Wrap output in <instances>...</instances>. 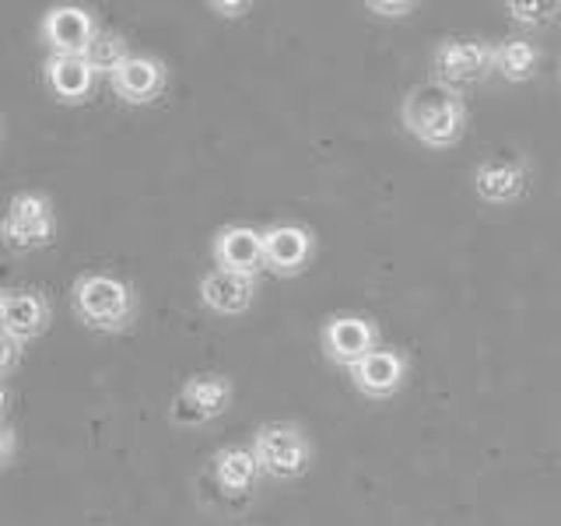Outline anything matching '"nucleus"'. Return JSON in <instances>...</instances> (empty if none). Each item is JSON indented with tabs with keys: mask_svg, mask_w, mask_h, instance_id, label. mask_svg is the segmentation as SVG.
Segmentation results:
<instances>
[{
	"mask_svg": "<svg viewBox=\"0 0 561 526\" xmlns=\"http://www.w3.org/2000/svg\"><path fill=\"white\" fill-rule=\"evenodd\" d=\"M467 99L463 92H453V88L432 81L414 84L400 102V123L417 145H425L428 151H446L456 148L467 134Z\"/></svg>",
	"mask_w": 561,
	"mask_h": 526,
	"instance_id": "nucleus-1",
	"label": "nucleus"
},
{
	"mask_svg": "<svg viewBox=\"0 0 561 526\" xmlns=\"http://www.w3.org/2000/svg\"><path fill=\"white\" fill-rule=\"evenodd\" d=\"M70 306H75L78 320L99 333H123L130 330L137 316V295L123 277L105 271L78 274L70 285Z\"/></svg>",
	"mask_w": 561,
	"mask_h": 526,
	"instance_id": "nucleus-2",
	"label": "nucleus"
},
{
	"mask_svg": "<svg viewBox=\"0 0 561 526\" xmlns=\"http://www.w3.org/2000/svg\"><path fill=\"white\" fill-rule=\"evenodd\" d=\"M250 449L260 464V473H267L274 481L302 478L312 464V443L295 421H267V425H260L253 432Z\"/></svg>",
	"mask_w": 561,
	"mask_h": 526,
	"instance_id": "nucleus-3",
	"label": "nucleus"
},
{
	"mask_svg": "<svg viewBox=\"0 0 561 526\" xmlns=\"http://www.w3.org/2000/svg\"><path fill=\"white\" fill-rule=\"evenodd\" d=\"M0 236L18 253L46 250L57 239V210H53V201L35 190L14 193L8 204V218L0 225Z\"/></svg>",
	"mask_w": 561,
	"mask_h": 526,
	"instance_id": "nucleus-4",
	"label": "nucleus"
},
{
	"mask_svg": "<svg viewBox=\"0 0 561 526\" xmlns=\"http://www.w3.org/2000/svg\"><path fill=\"white\" fill-rule=\"evenodd\" d=\"M491 57H495V43L449 35V39H443L432 53L435 81L453 88V92H463L470 84H481L491 70H495L491 67Z\"/></svg>",
	"mask_w": 561,
	"mask_h": 526,
	"instance_id": "nucleus-5",
	"label": "nucleus"
},
{
	"mask_svg": "<svg viewBox=\"0 0 561 526\" xmlns=\"http://www.w3.org/2000/svg\"><path fill=\"white\" fill-rule=\"evenodd\" d=\"M232 397H236V386L228 376L197 373V376H190L180 386V393H175L172 421H175V425H186V428L207 425V421L221 418L228 408H232Z\"/></svg>",
	"mask_w": 561,
	"mask_h": 526,
	"instance_id": "nucleus-6",
	"label": "nucleus"
},
{
	"mask_svg": "<svg viewBox=\"0 0 561 526\" xmlns=\"http://www.w3.org/2000/svg\"><path fill=\"white\" fill-rule=\"evenodd\" d=\"M320 344H323V355L333 365H341L351 373L365 355H373L379 347V327L362 312H337L323 323Z\"/></svg>",
	"mask_w": 561,
	"mask_h": 526,
	"instance_id": "nucleus-7",
	"label": "nucleus"
},
{
	"mask_svg": "<svg viewBox=\"0 0 561 526\" xmlns=\"http://www.w3.org/2000/svg\"><path fill=\"white\" fill-rule=\"evenodd\" d=\"M526 190H530V162H526L523 155L502 151V155L484 158V162L473 169V193L491 207L516 204Z\"/></svg>",
	"mask_w": 561,
	"mask_h": 526,
	"instance_id": "nucleus-8",
	"label": "nucleus"
},
{
	"mask_svg": "<svg viewBox=\"0 0 561 526\" xmlns=\"http://www.w3.org/2000/svg\"><path fill=\"white\" fill-rule=\"evenodd\" d=\"M316 253V236L306 225L295 221H277L263 228V271L277 277H298Z\"/></svg>",
	"mask_w": 561,
	"mask_h": 526,
	"instance_id": "nucleus-9",
	"label": "nucleus"
},
{
	"mask_svg": "<svg viewBox=\"0 0 561 526\" xmlns=\"http://www.w3.org/2000/svg\"><path fill=\"white\" fill-rule=\"evenodd\" d=\"M39 35L53 53H60V57H84V49L92 46V39L99 35V22L88 8L60 4L43 14Z\"/></svg>",
	"mask_w": 561,
	"mask_h": 526,
	"instance_id": "nucleus-10",
	"label": "nucleus"
},
{
	"mask_svg": "<svg viewBox=\"0 0 561 526\" xmlns=\"http://www.w3.org/2000/svg\"><path fill=\"white\" fill-rule=\"evenodd\" d=\"M411 358L397 347H376L373 355H365L351 368V382L368 400H390L400 393V386L408 382Z\"/></svg>",
	"mask_w": 561,
	"mask_h": 526,
	"instance_id": "nucleus-11",
	"label": "nucleus"
},
{
	"mask_svg": "<svg viewBox=\"0 0 561 526\" xmlns=\"http://www.w3.org/2000/svg\"><path fill=\"white\" fill-rule=\"evenodd\" d=\"M0 320H4L8 338L28 344L49 330L53 306L39 288H8L0 291Z\"/></svg>",
	"mask_w": 561,
	"mask_h": 526,
	"instance_id": "nucleus-12",
	"label": "nucleus"
},
{
	"mask_svg": "<svg viewBox=\"0 0 561 526\" xmlns=\"http://www.w3.org/2000/svg\"><path fill=\"white\" fill-rule=\"evenodd\" d=\"M110 84H113V92H116L119 102L148 105V102H154L158 95L165 92L169 67L158 57H137V53H130V57L110 75Z\"/></svg>",
	"mask_w": 561,
	"mask_h": 526,
	"instance_id": "nucleus-13",
	"label": "nucleus"
},
{
	"mask_svg": "<svg viewBox=\"0 0 561 526\" xmlns=\"http://www.w3.org/2000/svg\"><path fill=\"white\" fill-rule=\"evenodd\" d=\"M218 271L256 277L263 271V232L253 225H225L210 242Z\"/></svg>",
	"mask_w": 561,
	"mask_h": 526,
	"instance_id": "nucleus-14",
	"label": "nucleus"
},
{
	"mask_svg": "<svg viewBox=\"0 0 561 526\" xmlns=\"http://www.w3.org/2000/svg\"><path fill=\"white\" fill-rule=\"evenodd\" d=\"M201 302L218 312V316H242L245 309L253 306L256 298V277H245V274H232V271H207L201 277Z\"/></svg>",
	"mask_w": 561,
	"mask_h": 526,
	"instance_id": "nucleus-15",
	"label": "nucleus"
},
{
	"mask_svg": "<svg viewBox=\"0 0 561 526\" xmlns=\"http://www.w3.org/2000/svg\"><path fill=\"white\" fill-rule=\"evenodd\" d=\"M46 88H49L57 102L81 105V102L92 99L95 70L88 67L84 57H60V53H49V60H46Z\"/></svg>",
	"mask_w": 561,
	"mask_h": 526,
	"instance_id": "nucleus-16",
	"label": "nucleus"
},
{
	"mask_svg": "<svg viewBox=\"0 0 561 526\" xmlns=\"http://www.w3.org/2000/svg\"><path fill=\"white\" fill-rule=\"evenodd\" d=\"M210 473H215L218 488L228 491V495H245V491H253L260 478V464L250 446H225L215 453Z\"/></svg>",
	"mask_w": 561,
	"mask_h": 526,
	"instance_id": "nucleus-17",
	"label": "nucleus"
},
{
	"mask_svg": "<svg viewBox=\"0 0 561 526\" xmlns=\"http://www.w3.org/2000/svg\"><path fill=\"white\" fill-rule=\"evenodd\" d=\"M537 64H540V49L523 39V35H508V39L495 43V57H491V67L495 75L508 84H523L537 75Z\"/></svg>",
	"mask_w": 561,
	"mask_h": 526,
	"instance_id": "nucleus-18",
	"label": "nucleus"
},
{
	"mask_svg": "<svg viewBox=\"0 0 561 526\" xmlns=\"http://www.w3.org/2000/svg\"><path fill=\"white\" fill-rule=\"evenodd\" d=\"M130 57V46H127V39H123L119 32H110V28H99V35L92 39V46L84 49V60H88V67L95 70V78L99 75H105L110 78L113 70Z\"/></svg>",
	"mask_w": 561,
	"mask_h": 526,
	"instance_id": "nucleus-19",
	"label": "nucleus"
},
{
	"mask_svg": "<svg viewBox=\"0 0 561 526\" xmlns=\"http://www.w3.org/2000/svg\"><path fill=\"white\" fill-rule=\"evenodd\" d=\"M502 8L519 28H548L561 18V0H505Z\"/></svg>",
	"mask_w": 561,
	"mask_h": 526,
	"instance_id": "nucleus-20",
	"label": "nucleus"
},
{
	"mask_svg": "<svg viewBox=\"0 0 561 526\" xmlns=\"http://www.w3.org/2000/svg\"><path fill=\"white\" fill-rule=\"evenodd\" d=\"M365 11L373 18H386V22H393V18H411L417 11L414 0H365Z\"/></svg>",
	"mask_w": 561,
	"mask_h": 526,
	"instance_id": "nucleus-21",
	"label": "nucleus"
},
{
	"mask_svg": "<svg viewBox=\"0 0 561 526\" xmlns=\"http://www.w3.org/2000/svg\"><path fill=\"white\" fill-rule=\"evenodd\" d=\"M22 351H25L22 341H14V338H8V333H0V382H4L18 365H22Z\"/></svg>",
	"mask_w": 561,
	"mask_h": 526,
	"instance_id": "nucleus-22",
	"label": "nucleus"
},
{
	"mask_svg": "<svg viewBox=\"0 0 561 526\" xmlns=\"http://www.w3.org/2000/svg\"><path fill=\"white\" fill-rule=\"evenodd\" d=\"M14 453H18V435H14V428L11 425H0V470L11 467Z\"/></svg>",
	"mask_w": 561,
	"mask_h": 526,
	"instance_id": "nucleus-23",
	"label": "nucleus"
},
{
	"mask_svg": "<svg viewBox=\"0 0 561 526\" xmlns=\"http://www.w3.org/2000/svg\"><path fill=\"white\" fill-rule=\"evenodd\" d=\"M210 11L218 18H245L253 11V4L250 0H236V4H228V0H210Z\"/></svg>",
	"mask_w": 561,
	"mask_h": 526,
	"instance_id": "nucleus-24",
	"label": "nucleus"
},
{
	"mask_svg": "<svg viewBox=\"0 0 561 526\" xmlns=\"http://www.w3.org/2000/svg\"><path fill=\"white\" fill-rule=\"evenodd\" d=\"M8 408H11V393H8V386L0 382V425H4V414H8Z\"/></svg>",
	"mask_w": 561,
	"mask_h": 526,
	"instance_id": "nucleus-25",
	"label": "nucleus"
},
{
	"mask_svg": "<svg viewBox=\"0 0 561 526\" xmlns=\"http://www.w3.org/2000/svg\"><path fill=\"white\" fill-rule=\"evenodd\" d=\"M0 140H4V116H0Z\"/></svg>",
	"mask_w": 561,
	"mask_h": 526,
	"instance_id": "nucleus-26",
	"label": "nucleus"
},
{
	"mask_svg": "<svg viewBox=\"0 0 561 526\" xmlns=\"http://www.w3.org/2000/svg\"><path fill=\"white\" fill-rule=\"evenodd\" d=\"M0 333H4V320H0Z\"/></svg>",
	"mask_w": 561,
	"mask_h": 526,
	"instance_id": "nucleus-27",
	"label": "nucleus"
}]
</instances>
